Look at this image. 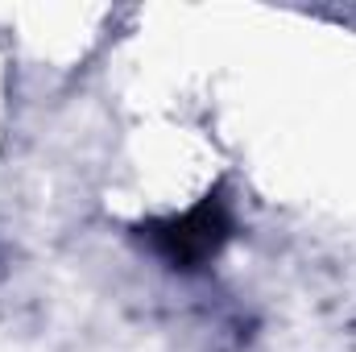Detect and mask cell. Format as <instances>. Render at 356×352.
Listing matches in <instances>:
<instances>
[{"mask_svg":"<svg viewBox=\"0 0 356 352\" xmlns=\"http://www.w3.org/2000/svg\"><path fill=\"white\" fill-rule=\"evenodd\" d=\"M232 232L236 220H232V203L224 199V186L207 191L195 207L178 216H158L137 224V241L178 273H199L203 265H211L232 241Z\"/></svg>","mask_w":356,"mask_h":352,"instance_id":"6da1fadb","label":"cell"}]
</instances>
